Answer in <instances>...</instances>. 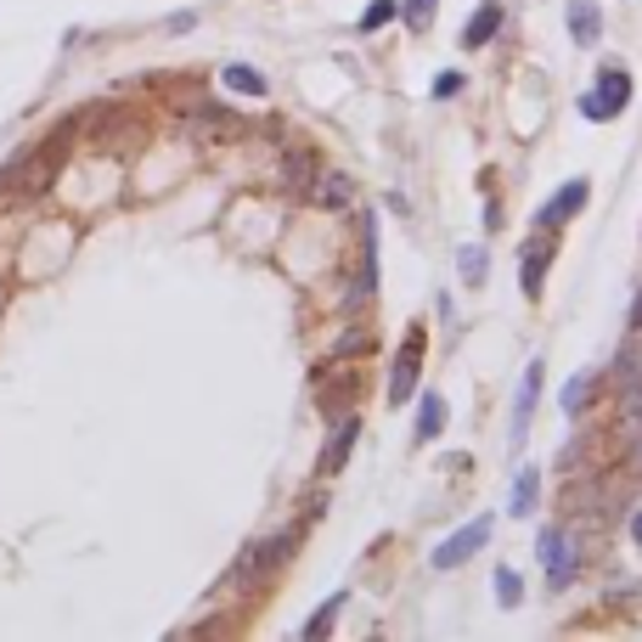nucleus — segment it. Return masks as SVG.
Listing matches in <instances>:
<instances>
[{
  "mask_svg": "<svg viewBox=\"0 0 642 642\" xmlns=\"http://www.w3.org/2000/svg\"><path fill=\"white\" fill-rule=\"evenodd\" d=\"M626 101H631V80L620 74V68H603L597 90L581 96V113H586V119H620V113H626Z\"/></svg>",
  "mask_w": 642,
  "mask_h": 642,
  "instance_id": "nucleus-1",
  "label": "nucleus"
},
{
  "mask_svg": "<svg viewBox=\"0 0 642 642\" xmlns=\"http://www.w3.org/2000/svg\"><path fill=\"white\" fill-rule=\"evenodd\" d=\"M485 541H490V519H473V524H462L451 541H439L428 564H434V569H457V564H468L473 553H480Z\"/></svg>",
  "mask_w": 642,
  "mask_h": 642,
  "instance_id": "nucleus-2",
  "label": "nucleus"
},
{
  "mask_svg": "<svg viewBox=\"0 0 642 642\" xmlns=\"http://www.w3.org/2000/svg\"><path fill=\"white\" fill-rule=\"evenodd\" d=\"M541 564H547V586L564 592L574 581V535L569 530H547V535H541Z\"/></svg>",
  "mask_w": 642,
  "mask_h": 642,
  "instance_id": "nucleus-3",
  "label": "nucleus"
},
{
  "mask_svg": "<svg viewBox=\"0 0 642 642\" xmlns=\"http://www.w3.org/2000/svg\"><path fill=\"white\" fill-rule=\"evenodd\" d=\"M417 372H423V332H405V344L395 355V372H389V400H412L417 395Z\"/></svg>",
  "mask_w": 642,
  "mask_h": 642,
  "instance_id": "nucleus-4",
  "label": "nucleus"
},
{
  "mask_svg": "<svg viewBox=\"0 0 642 642\" xmlns=\"http://www.w3.org/2000/svg\"><path fill=\"white\" fill-rule=\"evenodd\" d=\"M553 226H541L530 243H524V299H541V288H547V265H553Z\"/></svg>",
  "mask_w": 642,
  "mask_h": 642,
  "instance_id": "nucleus-5",
  "label": "nucleus"
},
{
  "mask_svg": "<svg viewBox=\"0 0 642 642\" xmlns=\"http://www.w3.org/2000/svg\"><path fill=\"white\" fill-rule=\"evenodd\" d=\"M541 378H547V366L530 361L524 378H519V400H513V423H507V434H513V446L530 434V417H535V400H541Z\"/></svg>",
  "mask_w": 642,
  "mask_h": 642,
  "instance_id": "nucleus-6",
  "label": "nucleus"
},
{
  "mask_svg": "<svg viewBox=\"0 0 642 642\" xmlns=\"http://www.w3.org/2000/svg\"><path fill=\"white\" fill-rule=\"evenodd\" d=\"M586 197H592V186H586V181H564V186L547 197V209L535 215V226H564V220H574Z\"/></svg>",
  "mask_w": 642,
  "mask_h": 642,
  "instance_id": "nucleus-7",
  "label": "nucleus"
},
{
  "mask_svg": "<svg viewBox=\"0 0 642 642\" xmlns=\"http://www.w3.org/2000/svg\"><path fill=\"white\" fill-rule=\"evenodd\" d=\"M597 34H603V12L592 7V0H569V40L597 46Z\"/></svg>",
  "mask_w": 642,
  "mask_h": 642,
  "instance_id": "nucleus-8",
  "label": "nucleus"
},
{
  "mask_svg": "<svg viewBox=\"0 0 642 642\" xmlns=\"http://www.w3.org/2000/svg\"><path fill=\"white\" fill-rule=\"evenodd\" d=\"M496 28H501V7H496V0H485V7L468 17V28H462V46H468V51L490 46V40H496Z\"/></svg>",
  "mask_w": 642,
  "mask_h": 642,
  "instance_id": "nucleus-9",
  "label": "nucleus"
},
{
  "mask_svg": "<svg viewBox=\"0 0 642 642\" xmlns=\"http://www.w3.org/2000/svg\"><path fill=\"white\" fill-rule=\"evenodd\" d=\"M535 501H541V468H524L519 480H513V496H507V507H513V519L535 513Z\"/></svg>",
  "mask_w": 642,
  "mask_h": 642,
  "instance_id": "nucleus-10",
  "label": "nucleus"
},
{
  "mask_svg": "<svg viewBox=\"0 0 642 642\" xmlns=\"http://www.w3.org/2000/svg\"><path fill=\"white\" fill-rule=\"evenodd\" d=\"M439 434H446V400L428 389L423 405H417V439H439Z\"/></svg>",
  "mask_w": 642,
  "mask_h": 642,
  "instance_id": "nucleus-11",
  "label": "nucleus"
},
{
  "mask_svg": "<svg viewBox=\"0 0 642 642\" xmlns=\"http://www.w3.org/2000/svg\"><path fill=\"white\" fill-rule=\"evenodd\" d=\"M457 270H462V282H468V288H480V282L490 277V259H485V249H480V243H468V249L457 254Z\"/></svg>",
  "mask_w": 642,
  "mask_h": 642,
  "instance_id": "nucleus-12",
  "label": "nucleus"
},
{
  "mask_svg": "<svg viewBox=\"0 0 642 642\" xmlns=\"http://www.w3.org/2000/svg\"><path fill=\"white\" fill-rule=\"evenodd\" d=\"M220 80H226L231 90H243V96H265V80L254 74V68H249V62H231V68H226V74H220Z\"/></svg>",
  "mask_w": 642,
  "mask_h": 642,
  "instance_id": "nucleus-13",
  "label": "nucleus"
},
{
  "mask_svg": "<svg viewBox=\"0 0 642 642\" xmlns=\"http://www.w3.org/2000/svg\"><path fill=\"white\" fill-rule=\"evenodd\" d=\"M592 384H597V372H574V378L564 384V412H569V417H574V412H581V405H586Z\"/></svg>",
  "mask_w": 642,
  "mask_h": 642,
  "instance_id": "nucleus-14",
  "label": "nucleus"
},
{
  "mask_svg": "<svg viewBox=\"0 0 642 642\" xmlns=\"http://www.w3.org/2000/svg\"><path fill=\"white\" fill-rule=\"evenodd\" d=\"M434 12H439V0H400V17H405V28H428V23H434Z\"/></svg>",
  "mask_w": 642,
  "mask_h": 642,
  "instance_id": "nucleus-15",
  "label": "nucleus"
},
{
  "mask_svg": "<svg viewBox=\"0 0 642 642\" xmlns=\"http://www.w3.org/2000/svg\"><path fill=\"white\" fill-rule=\"evenodd\" d=\"M395 12H400L395 0H372V7L361 12V23H355V28H361V34H378V28H384V23H389Z\"/></svg>",
  "mask_w": 642,
  "mask_h": 642,
  "instance_id": "nucleus-16",
  "label": "nucleus"
},
{
  "mask_svg": "<svg viewBox=\"0 0 642 642\" xmlns=\"http://www.w3.org/2000/svg\"><path fill=\"white\" fill-rule=\"evenodd\" d=\"M519 597H524V581H519L513 569H496V603H501V608H513Z\"/></svg>",
  "mask_w": 642,
  "mask_h": 642,
  "instance_id": "nucleus-17",
  "label": "nucleus"
},
{
  "mask_svg": "<svg viewBox=\"0 0 642 642\" xmlns=\"http://www.w3.org/2000/svg\"><path fill=\"white\" fill-rule=\"evenodd\" d=\"M316 203H332V209H338V203H350V181H344V175H322Z\"/></svg>",
  "mask_w": 642,
  "mask_h": 642,
  "instance_id": "nucleus-18",
  "label": "nucleus"
},
{
  "mask_svg": "<svg viewBox=\"0 0 642 642\" xmlns=\"http://www.w3.org/2000/svg\"><path fill=\"white\" fill-rule=\"evenodd\" d=\"M338 608H344V597H327V603L316 608V620H311V626H304V637H322V631H327V626L338 620Z\"/></svg>",
  "mask_w": 642,
  "mask_h": 642,
  "instance_id": "nucleus-19",
  "label": "nucleus"
},
{
  "mask_svg": "<svg viewBox=\"0 0 642 642\" xmlns=\"http://www.w3.org/2000/svg\"><path fill=\"white\" fill-rule=\"evenodd\" d=\"M350 446H355V423H338V439H332V451H327V468H338L350 457Z\"/></svg>",
  "mask_w": 642,
  "mask_h": 642,
  "instance_id": "nucleus-20",
  "label": "nucleus"
},
{
  "mask_svg": "<svg viewBox=\"0 0 642 642\" xmlns=\"http://www.w3.org/2000/svg\"><path fill=\"white\" fill-rule=\"evenodd\" d=\"M457 90H462V74H439V80H434V96H439V101L457 96Z\"/></svg>",
  "mask_w": 642,
  "mask_h": 642,
  "instance_id": "nucleus-21",
  "label": "nucleus"
},
{
  "mask_svg": "<svg viewBox=\"0 0 642 642\" xmlns=\"http://www.w3.org/2000/svg\"><path fill=\"white\" fill-rule=\"evenodd\" d=\"M631 332H642V293H637V304H631Z\"/></svg>",
  "mask_w": 642,
  "mask_h": 642,
  "instance_id": "nucleus-22",
  "label": "nucleus"
},
{
  "mask_svg": "<svg viewBox=\"0 0 642 642\" xmlns=\"http://www.w3.org/2000/svg\"><path fill=\"white\" fill-rule=\"evenodd\" d=\"M631 541H637V547H642V513L631 519Z\"/></svg>",
  "mask_w": 642,
  "mask_h": 642,
  "instance_id": "nucleus-23",
  "label": "nucleus"
}]
</instances>
